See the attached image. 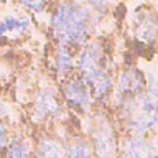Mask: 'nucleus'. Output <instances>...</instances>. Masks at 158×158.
Here are the masks:
<instances>
[{
	"instance_id": "f257e3e1",
	"label": "nucleus",
	"mask_w": 158,
	"mask_h": 158,
	"mask_svg": "<svg viewBox=\"0 0 158 158\" xmlns=\"http://www.w3.org/2000/svg\"><path fill=\"white\" fill-rule=\"evenodd\" d=\"M51 28L63 44L87 41L92 31L91 10L73 0H63L53 13Z\"/></svg>"
},
{
	"instance_id": "f03ea898",
	"label": "nucleus",
	"mask_w": 158,
	"mask_h": 158,
	"mask_svg": "<svg viewBox=\"0 0 158 158\" xmlns=\"http://www.w3.org/2000/svg\"><path fill=\"white\" fill-rule=\"evenodd\" d=\"M92 148L97 158H117V140L110 122L99 117L92 133Z\"/></svg>"
},
{
	"instance_id": "7ed1b4c3",
	"label": "nucleus",
	"mask_w": 158,
	"mask_h": 158,
	"mask_svg": "<svg viewBox=\"0 0 158 158\" xmlns=\"http://www.w3.org/2000/svg\"><path fill=\"white\" fill-rule=\"evenodd\" d=\"M102 58H104L102 46L96 41L89 43L87 46L79 53L77 68H79V71H81V81L87 86V89L94 82V79L104 71V68L101 66Z\"/></svg>"
},
{
	"instance_id": "20e7f679",
	"label": "nucleus",
	"mask_w": 158,
	"mask_h": 158,
	"mask_svg": "<svg viewBox=\"0 0 158 158\" xmlns=\"http://www.w3.org/2000/svg\"><path fill=\"white\" fill-rule=\"evenodd\" d=\"M143 91H145V77H143V74L138 71L137 68L125 69V71L120 74V77H118L117 89H115L118 106L133 101V99L137 96H140Z\"/></svg>"
},
{
	"instance_id": "39448f33",
	"label": "nucleus",
	"mask_w": 158,
	"mask_h": 158,
	"mask_svg": "<svg viewBox=\"0 0 158 158\" xmlns=\"http://www.w3.org/2000/svg\"><path fill=\"white\" fill-rule=\"evenodd\" d=\"M64 101L71 109L79 112H86L91 107V91L87 89V86L81 81V77H74L69 79L64 86Z\"/></svg>"
},
{
	"instance_id": "423d86ee",
	"label": "nucleus",
	"mask_w": 158,
	"mask_h": 158,
	"mask_svg": "<svg viewBox=\"0 0 158 158\" xmlns=\"http://www.w3.org/2000/svg\"><path fill=\"white\" fill-rule=\"evenodd\" d=\"M63 115V109L59 106L54 91L51 89H44L40 91L35 101V107H33V118L35 120H44V118H59Z\"/></svg>"
},
{
	"instance_id": "0eeeda50",
	"label": "nucleus",
	"mask_w": 158,
	"mask_h": 158,
	"mask_svg": "<svg viewBox=\"0 0 158 158\" xmlns=\"http://www.w3.org/2000/svg\"><path fill=\"white\" fill-rule=\"evenodd\" d=\"M155 143L142 135L128 137L122 147L120 158H155Z\"/></svg>"
},
{
	"instance_id": "6e6552de",
	"label": "nucleus",
	"mask_w": 158,
	"mask_h": 158,
	"mask_svg": "<svg viewBox=\"0 0 158 158\" xmlns=\"http://www.w3.org/2000/svg\"><path fill=\"white\" fill-rule=\"evenodd\" d=\"M30 28V18L27 15L20 17V15L8 13L0 20V38H17L23 35Z\"/></svg>"
},
{
	"instance_id": "1a4fd4ad",
	"label": "nucleus",
	"mask_w": 158,
	"mask_h": 158,
	"mask_svg": "<svg viewBox=\"0 0 158 158\" xmlns=\"http://www.w3.org/2000/svg\"><path fill=\"white\" fill-rule=\"evenodd\" d=\"M156 35V22L152 12H142L137 15L135 36L143 43H153Z\"/></svg>"
},
{
	"instance_id": "9d476101",
	"label": "nucleus",
	"mask_w": 158,
	"mask_h": 158,
	"mask_svg": "<svg viewBox=\"0 0 158 158\" xmlns=\"http://www.w3.org/2000/svg\"><path fill=\"white\" fill-rule=\"evenodd\" d=\"M36 158H64V147L54 138L44 137L38 142Z\"/></svg>"
},
{
	"instance_id": "9b49d317",
	"label": "nucleus",
	"mask_w": 158,
	"mask_h": 158,
	"mask_svg": "<svg viewBox=\"0 0 158 158\" xmlns=\"http://www.w3.org/2000/svg\"><path fill=\"white\" fill-rule=\"evenodd\" d=\"M54 63H56V69L59 74H66L74 68V59L73 54L69 51L66 44L59 43L56 48V54H54Z\"/></svg>"
},
{
	"instance_id": "f8f14e48",
	"label": "nucleus",
	"mask_w": 158,
	"mask_h": 158,
	"mask_svg": "<svg viewBox=\"0 0 158 158\" xmlns=\"http://www.w3.org/2000/svg\"><path fill=\"white\" fill-rule=\"evenodd\" d=\"M110 89H112V76L109 74V71H106V69H104V71L94 79V82L89 86V91H92L94 96L97 99H104L109 92H110Z\"/></svg>"
},
{
	"instance_id": "ddd939ff",
	"label": "nucleus",
	"mask_w": 158,
	"mask_h": 158,
	"mask_svg": "<svg viewBox=\"0 0 158 158\" xmlns=\"http://www.w3.org/2000/svg\"><path fill=\"white\" fill-rule=\"evenodd\" d=\"M64 158H92V150L84 140H77L64 148Z\"/></svg>"
},
{
	"instance_id": "4468645a",
	"label": "nucleus",
	"mask_w": 158,
	"mask_h": 158,
	"mask_svg": "<svg viewBox=\"0 0 158 158\" xmlns=\"http://www.w3.org/2000/svg\"><path fill=\"white\" fill-rule=\"evenodd\" d=\"M30 156H31L30 145L27 140H22V138H15L8 145L7 155H5V158H30Z\"/></svg>"
},
{
	"instance_id": "2eb2a0df",
	"label": "nucleus",
	"mask_w": 158,
	"mask_h": 158,
	"mask_svg": "<svg viewBox=\"0 0 158 158\" xmlns=\"http://www.w3.org/2000/svg\"><path fill=\"white\" fill-rule=\"evenodd\" d=\"M20 3L23 7H27L28 10H33V12H41L44 8V3L46 0H20Z\"/></svg>"
},
{
	"instance_id": "dca6fc26",
	"label": "nucleus",
	"mask_w": 158,
	"mask_h": 158,
	"mask_svg": "<svg viewBox=\"0 0 158 158\" xmlns=\"http://www.w3.org/2000/svg\"><path fill=\"white\" fill-rule=\"evenodd\" d=\"M87 5H89V8H92V10H97V12H104L107 7V3H109V0H86Z\"/></svg>"
},
{
	"instance_id": "f3484780",
	"label": "nucleus",
	"mask_w": 158,
	"mask_h": 158,
	"mask_svg": "<svg viewBox=\"0 0 158 158\" xmlns=\"http://www.w3.org/2000/svg\"><path fill=\"white\" fill-rule=\"evenodd\" d=\"M7 143H8V137H7V128H5L3 122L0 120V150L7 147Z\"/></svg>"
}]
</instances>
